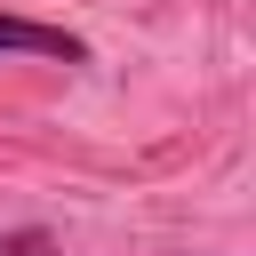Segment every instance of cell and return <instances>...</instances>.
Listing matches in <instances>:
<instances>
[{"mask_svg": "<svg viewBox=\"0 0 256 256\" xmlns=\"http://www.w3.org/2000/svg\"><path fill=\"white\" fill-rule=\"evenodd\" d=\"M0 56H40V64H88V40L40 16H0Z\"/></svg>", "mask_w": 256, "mask_h": 256, "instance_id": "cell-1", "label": "cell"}, {"mask_svg": "<svg viewBox=\"0 0 256 256\" xmlns=\"http://www.w3.org/2000/svg\"><path fill=\"white\" fill-rule=\"evenodd\" d=\"M0 256H64V248H56V232H40V224H16V232H0Z\"/></svg>", "mask_w": 256, "mask_h": 256, "instance_id": "cell-2", "label": "cell"}]
</instances>
